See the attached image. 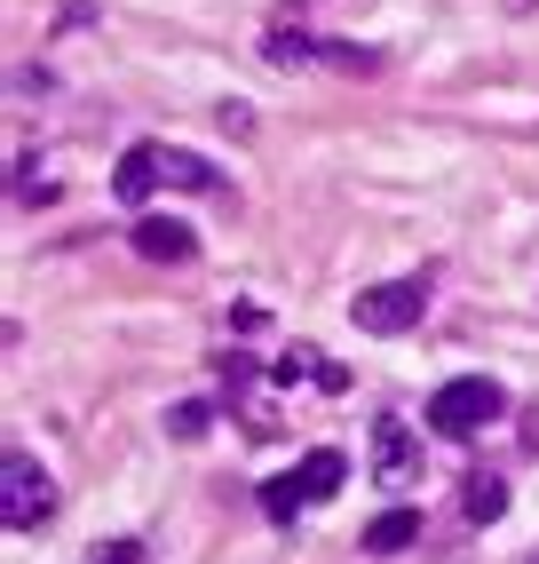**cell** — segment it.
<instances>
[{
	"label": "cell",
	"mask_w": 539,
	"mask_h": 564,
	"mask_svg": "<svg viewBox=\"0 0 539 564\" xmlns=\"http://www.w3.org/2000/svg\"><path fill=\"white\" fill-rule=\"evenodd\" d=\"M499 382L492 373H460V382H444L437 398H429V430L437 437H476V430H492L499 422Z\"/></svg>",
	"instance_id": "obj_1"
},
{
	"label": "cell",
	"mask_w": 539,
	"mask_h": 564,
	"mask_svg": "<svg viewBox=\"0 0 539 564\" xmlns=\"http://www.w3.org/2000/svg\"><path fill=\"white\" fill-rule=\"evenodd\" d=\"M48 509H56V477L32 454H9L0 462V524H9V533H41Z\"/></svg>",
	"instance_id": "obj_2"
},
{
	"label": "cell",
	"mask_w": 539,
	"mask_h": 564,
	"mask_svg": "<svg viewBox=\"0 0 539 564\" xmlns=\"http://www.w3.org/2000/svg\"><path fill=\"white\" fill-rule=\"evenodd\" d=\"M420 311H429V279H389V286H365L350 303V318L365 334H405V326H420Z\"/></svg>",
	"instance_id": "obj_3"
},
{
	"label": "cell",
	"mask_w": 539,
	"mask_h": 564,
	"mask_svg": "<svg viewBox=\"0 0 539 564\" xmlns=\"http://www.w3.org/2000/svg\"><path fill=\"white\" fill-rule=\"evenodd\" d=\"M413 477H420V437L397 422V413H373V485L405 494Z\"/></svg>",
	"instance_id": "obj_4"
},
{
	"label": "cell",
	"mask_w": 539,
	"mask_h": 564,
	"mask_svg": "<svg viewBox=\"0 0 539 564\" xmlns=\"http://www.w3.org/2000/svg\"><path fill=\"white\" fill-rule=\"evenodd\" d=\"M151 192H160V143H135V152L111 167V199H120V207H143Z\"/></svg>",
	"instance_id": "obj_5"
},
{
	"label": "cell",
	"mask_w": 539,
	"mask_h": 564,
	"mask_svg": "<svg viewBox=\"0 0 539 564\" xmlns=\"http://www.w3.org/2000/svg\"><path fill=\"white\" fill-rule=\"evenodd\" d=\"M413 541H420V509H381L365 524V556H405Z\"/></svg>",
	"instance_id": "obj_6"
},
{
	"label": "cell",
	"mask_w": 539,
	"mask_h": 564,
	"mask_svg": "<svg viewBox=\"0 0 539 564\" xmlns=\"http://www.w3.org/2000/svg\"><path fill=\"white\" fill-rule=\"evenodd\" d=\"M135 247H143L151 262H190V247H199V239H190L183 223H167V215H143V223H135Z\"/></svg>",
	"instance_id": "obj_7"
},
{
	"label": "cell",
	"mask_w": 539,
	"mask_h": 564,
	"mask_svg": "<svg viewBox=\"0 0 539 564\" xmlns=\"http://www.w3.org/2000/svg\"><path fill=\"white\" fill-rule=\"evenodd\" d=\"M294 477H301V494H310V501H333L341 485H350V462H341L333 445H318V454H301V469H294Z\"/></svg>",
	"instance_id": "obj_8"
},
{
	"label": "cell",
	"mask_w": 539,
	"mask_h": 564,
	"mask_svg": "<svg viewBox=\"0 0 539 564\" xmlns=\"http://www.w3.org/2000/svg\"><path fill=\"white\" fill-rule=\"evenodd\" d=\"M160 183H175V192H222V175L199 152H167V143H160Z\"/></svg>",
	"instance_id": "obj_9"
},
{
	"label": "cell",
	"mask_w": 539,
	"mask_h": 564,
	"mask_svg": "<svg viewBox=\"0 0 539 564\" xmlns=\"http://www.w3.org/2000/svg\"><path fill=\"white\" fill-rule=\"evenodd\" d=\"M460 509H469L476 524H492V517H508V485H499L492 469H476V477H469V494H460Z\"/></svg>",
	"instance_id": "obj_10"
},
{
	"label": "cell",
	"mask_w": 539,
	"mask_h": 564,
	"mask_svg": "<svg viewBox=\"0 0 539 564\" xmlns=\"http://www.w3.org/2000/svg\"><path fill=\"white\" fill-rule=\"evenodd\" d=\"M301 501H310V494H301V477H294V485H286V477H278V485H262L270 524H294V517H301Z\"/></svg>",
	"instance_id": "obj_11"
},
{
	"label": "cell",
	"mask_w": 539,
	"mask_h": 564,
	"mask_svg": "<svg viewBox=\"0 0 539 564\" xmlns=\"http://www.w3.org/2000/svg\"><path fill=\"white\" fill-rule=\"evenodd\" d=\"M207 413H215V405H199V398H183V405L167 413V430H175V437H207Z\"/></svg>",
	"instance_id": "obj_12"
},
{
	"label": "cell",
	"mask_w": 539,
	"mask_h": 564,
	"mask_svg": "<svg viewBox=\"0 0 539 564\" xmlns=\"http://www.w3.org/2000/svg\"><path fill=\"white\" fill-rule=\"evenodd\" d=\"M96 564H143V549L135 541H111V549H96Z\"/></svg>",
	"instance_id": "obj_13"
},
{
	"label": "cell",
	"mask_w": 539,
	"mask_h": 564,
	"mask_svg": "<svg viewBox=\"0 0 539 564\" xmlns=\"http://www.w3.org/2000/svg\"><path fill=\"white\" fill-rule=\"evenodd\" d=\"M508 9H539V0H508Z\"/></svg>",
	"instance_id": "obj_14"
}]
</instances>
